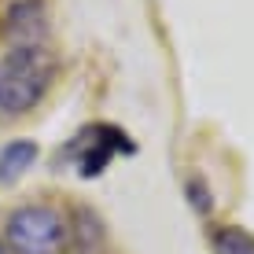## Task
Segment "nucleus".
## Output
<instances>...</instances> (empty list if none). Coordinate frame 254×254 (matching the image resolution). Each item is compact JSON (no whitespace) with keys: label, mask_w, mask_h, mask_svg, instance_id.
Here are the masks:
<instances>
[{"label":"nucleus","mask_w":254,"mask_h":254,"mask_svg":"<svg viewBox=\"0 0 254 254\" xmlns=\"http://www.w3.org/2000/svg\"><path fill=\"white\" fill-rule=\"evenodd\" d=\"M52 81V56L37 45H19L0 59V111L22 115L45 96Z\"/></svg>","instance_id":"nucleus-1"},{"label":"nucleus","mask_w":254,"mask_h":254,"mask_svg":"<svg viewBox=\"0 0 254 254\" xmlns=\"http://www.w3.org/2000/svg\"><path fill=\"white\" fill-rule=\"evenodd\" d=\"M33 162H37L33 140H11L7 147H0V185H15Z\"/></svg>","instance_id":"nucleus-4"},{"label":"nucleus","mask_w":254,"mask_h":254,"mask_svg":"<svg viewBox=\"0 0 254 254\" xmlns=\"http://www.w3.org/2000/svg\"><path fill=\"white\" fill-rule=\"evenodd\" d=\"M214 247L217 254H254V236L247 229H217L214 232Z\"/></svg>","instance_id":"nucleus-5"},{"label":"nucleus","mask_w":254,"mask_h":254,"mask_svg":"<svg viewBox=\"0 0 254 254\" xmlns=\"http://www.w3.org/2000/svg\"><path fill=\"white\" fill-rule=\"evenodd\" d=\"M74 151H77V159H74L77 170H81L85 177H96V173L111 162V155L115 151H133V144L122 136L118 126H85L81 136H74Z\"/></svg>","instance_id":"nucleus-3"},{"label":"nucleus","mask_w":254,"mask_h":254,"mask_svg":"<svg viewBox=\"0 0 254 254\" xmlns=\"http://www.w3.org/2000/svg\"><path fill=\"white\" fill-rule=\"evenodd\" d=\"M70 232L59 210L30 203L7 217V247L11 254H66Z\"/></svg>","instance_id":"nucleus-2"},{"label":"nucleus","mask_w":254,"mask_h":254,"mask_svg":"<svg viewBox=\"0 0 254 254\" xmlns=\"http://www.w3.org/2000/svg\"><path fill=\"white\" fill-rule=\"evenodd\" d=\"M0 254H7V251H4V247H0Z\"/></svg>","instance_id":"nucleus-6"}]
</instances>
